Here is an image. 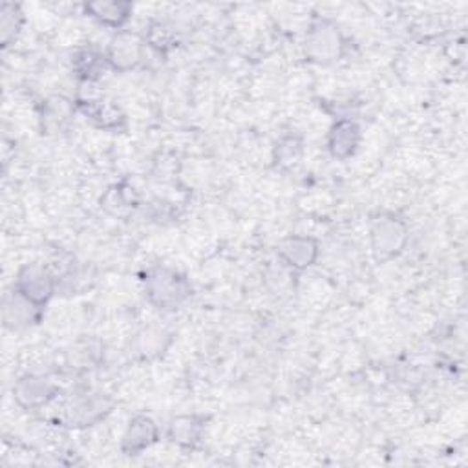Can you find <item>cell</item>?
I'll list each match as a JSON object with an SVG mask.
<instances>
[{"mask_svg": "<svg viewBox=\"0 0 468 468\" xmlns=\"http://www.w3.org/2000/svg\"><path fill=\"white\" fill-rule=\"evenodd\" d=\"M55 393V386L43 377H24L15 386L17 402L24 409H37L46 404Z\"/></svg>", "mask_w": 468, "mask_h": 468, "instance_id": "cell-6", "label": "cell"}, {"mask_svg": "<svg viewBox=\"0 0 468 468\" xmlns=\"http://www.w3.org/2000/svg\"><path fill=\"white\" fill-rule=\"evenodd\" d=\"M155 438H158V428H155L154 421L139 416L131 421L127 432L123 435V450L131 456L139 454L155 443Z\"/></svg>", "mask_w": 468, "mask_h": 468, "instance_id": "cell-7", "label": "cell"}, {"mask_svg": "<svg viewBox=\"0 0 468 468\" xmlns=\"http://www.w3.org/2000/svg\"><path fill=\"white\" fill-rule=\"evenodd\" d=\"M20 22H22V13L19 12V8L13 4H4L3 6V20H0V26H3L4 44H8L19 34Z\"/></svg>", "mask_w": 468, "mask_h": 468, "instance_id": "cell-12", "label": "cell"}, {"mask_svg": "<svg viewBox=\"0 0 468 468\" xmlns=\"http://www.w3.org/2000/svg\"><path fill=\"white\" fill-rule=\"evenodd\" d=\"M202 433V424L196 421V417H179L172 421L171 424V438L174 443L183 445V447H191L193 443L198 441Z\"/></svg>", "mask_w": 468, "mask_h": 468, "instance_id": "cell-11", "label": "cell"}, {"mask_svg": "<svg viewBox=\"0 0 468 468\" xmlns=\"http://www.w3.org/2000/svg\"><path fill=\"white\" fill-rule=\"evenodd\" d=\"M131 4L129 3H91L86 4V12L96 19L98 22L110 26V28H121L131 17Z\"/></svg>", "mask_w": 468, "mask_h": 468, "instance_id": "cell-10", "label": "cell"}, {"mask_svg": "<svg viewBox=\"0 0 468 468\" xmlns=\"http://www.w3.org/2000/svg\"><path fill=\"white\" fill-rule=\"evenodd\" d=\"M409 231L401 220L393 216H383L371 227V245L379 258H392L407 243Z\"/></svg>", "mask_w": 468, "mask_h": 468, "instance_id": "cell-2", "label": "cell"}, {"mask_svg": "<svg viewBox=\"0 0 468 468\" xmlns=\"http://www.w3.org/2000/svg\"><path fill=\"white\" fill-rule=\"evenodd\" d=\"M361 139V131L352 121H338L329 132V152L338 160H346L355 154Z\"/></svg>", "mask_w": 468, "mask_h": 468, "instance_id": "cell-9", "label": "cell"}, {"mask_svg": "<svg viewBox=\"0 0 468 468\" xmlns=\"http://www.w3.org/2000/svg\"><path fill=\"white\" fill-rule=\"evenodd\" d=\"M53 290L55 284L52 274L37 264L22 267L17 276V293L37 307H43L52 298Z\"/></svg>", "mask_w": 468, "mask_h": 468, "instance_id": "cell-3", "label": "cell"}, {"mask_svg": "<svg viewBox=\"0 0 468 468\" xmlns=\"http://www.w3.org/2000/svg\"><path fill=\"white\" fill-rule=\"evenodd\" d=\"M141 59V43L136 36L121 34L117 36L108 50V60L115 70H131Z\"/></svg>", "mask_w": 468, "mask_h": 468, "instance_id": "cell-8", "label": "cell"}, {"mask_svg": "<svg viewBox=\"0 0 468 468\" xmlns=\"http://www.w3.org/2000/svg\"><path fill=\"white\" fill-rule=\"evenodd\" d=\"M145 290L150 302L163 309H172L179 305L191 295V286L185 280V276L167 267H158L150 271L147 276Z\"/></svg>", "mask_w": 468, "mask_h": 468, "instance_id": "cell-1", "label": "cell"}, {"mask_svg": "<svg viewBox=\"0 0 468 468\" xmlns=\"http://www.w3.org/2000/svg\"><path fill=\"white\" fill-rule=\"evenodd\" d=\"M278 253L293 269H305L317 260L319 245L313 238L290 236L280 242Z\"/></svg>", "mask_w": 468, "mask_h": 468, "instance_id": "cell-5", "label": "cell"}, {"mask_svg": "<svg viewBox=\"0 0 468 468\" xmlns=\"http://www.w3.org/2000/svg\"><path fill=\"white\" fill-rule=\"evenodd\" d=\"M340 48H342V39L338 29L328 22H321L311 28L305 37L307 55L319 62L335 60L340 55Z\"/></svg>", "mask_w": 468, "mask_h": 468, "instance_id": "cell-4", "label": "cell"}]
</instances>
